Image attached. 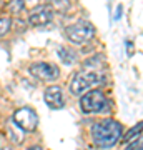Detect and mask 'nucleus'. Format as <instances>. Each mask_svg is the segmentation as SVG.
I'll use <instances>...</instances> for the list:
<instances>
[{"instance_id": "obj_1", "label": "nucleus", "mask_w": 143, "mask_h": 150, "mask_svg": "<svg viewBox=\"0 0 143 150\" xmlns=\"http://www.w3.org/2000/svg\"><path fill=\"white\" fill-rule=\"evenodd\" d=\"M122 125L113 120V118H105L100 122H95L92 127V139L93 144L98 149H111L122 139Z\"/></svg>"}, {"instance_id": "obj_13", "label": "nucleus", "mask_w": 143, "mask_h": 150, "mask_svg": "<svg viewBox=\"0 0 143 150\" xmlns=\"http://www.w3.org/2000/svg\"><path fill=\"white\" fill-rule=\"evenodd\" d=\"M8 10L13 12V13L22 12V10H23V2H22V0H13L10 5H8Z\"/></svg>"}, {"instance_id": "obj_4", "label": "nucleus", "mask_w": 143, "mask_h": 150, "mask_svg": "<svg viewBox=\"0 0 143 150\" xmlns=\"http://www.w3.org/2000/svg\"><path fill=\"white\" fill-rule=\"evenodd\" d=\"M65 35H67V38H68L70 42L77 43V45H83V43H87L88 40L93 38L95 28H93L92 23L82 20V22H77V23L68 25V27L65 28Z\"/></svg>"}, {"instance_id": "obj_8", "label": "nucleus", "mask_w": 143, "mask_h": 150, "mask_svg": "<svg viewBox=\"0 0 143 150\" xmlns=\"http://www.w3.org/2000/svg\"><path fill=\"white\" fill-rule=\"evenodd\" d=\"M43 98H45V103L50 108H53V110H60L65 105L63 92H62V88L58 85L48 87L47 90H45V93H43Z\"/></svg>"}, {"instance_id": "obj_7", "label": "nucleus", "mask_w": 143, "mask_h": 150, "mask_svg": "<svg viewBox=\"0 0 143 150\" xmlns=\"http://www.w3.org/2000/svg\"><path fill=\"white\" fill-rule=\"evenodd\" d=\"M52 18H53V7L48 5V4L37 5L35 8L30 10V15H28V22L33 27H43L48 22H52Z\"/></svg>"}, {"instance_id": "obj_10", "label": "nucleus", "mask_w": 143, "mask_h": 150, "mask_svg": "<svg viewBox=\"0 0 143 150\" xmlns=\"http://www.w3.org/2000/svg\"><path fill=\"white\" fill-rule=\"evenodd\" d=\"M142 132H143V122H140V123H137L135 127H132V129L127 132V135H123L122 139L125 140V142H128V140H132V139H135L137 135H142Z\"/></svg>"}, {"instance_id": "obj_14", "label": "nucleus", "mask_w": 143, "mask_h": 150, "mask_svg": "<svg viewBox=\"0 0 143 150\" xmlns=\"http://www.w3.org/2000/svg\"><path fill=\"white\" fill-rule=\"evenodd\" d=\"M27 150H42V147L40 145H32V147H28Z\"/></svg>"}, {"instance_id": "obj_15", "label": "nucleus", "mask_w": 143, "mask_h": 150, "mask_svg": "<svg viewBox=\"0 0 143 150\" xmlns=\"http://www.w3.org/2000/svg\"><path fill=\"white\" fill-rule=\"evenodd\" d=\"M5 150H12V149H8V147H7V149H5Z\"/></svg>"}, {"instance_id": "obj_2", "label": "nucleus", "mask_w": 143, "mask_h": 150, "mask_svg": "<svg viewBox=\"0 0 143 150\" xmlns=\"http://www.w3.org/2000/svg\"><path fill=\"white\" fill-rule=\"evenodd\" d=\"M103 82V75L98 70H83V72H78L72 79V83H70V90L73 95H82L85 92L92 90V87L98 85Z\"/></svg>"}, {"instance_id": "obj_3", "label": "nucleus", "mask_w": 143, "mask_h": 150, "mask_svg": "<svg viewBox=\"0 0 143 150\" xmlns=\"http://www.w3.org/2000/svg\"><path fill=\"white\" fill-rule=\"evenodd\" d=\"M106 97L105 93L98 88H92V90L85 92L82 98H80V107L85 113H100L106 110Z\"/></svg>"}, {"instance_id": "obj_12", "label": "nucleus", "mask_w": 143, "mask_h": 150, "mask_svg": "<svg viewBox=\"0 0 143 150\" xmlns=\"http://www.w3.org/2000/svg\"><path fill=\"white\" fill-rule=\"evenodd\" d=\"M125 150H143V135L138 137V139H135L132 144H128Z\"/></svg>"}, {"instance_id": "obj_11", "label": "nucleus", "mask_w": 143, "mask_h": 150, "mask_svg": "<svg viewBox=\"0 0 143 150\" xmlns=\"http://www.w3.org/2000/svg\"><path fill=\"white\" fill-rule=\"evenodd\" d=\"M12 27V20L8 17H0V37L2 35H5Z\"/></svg>"}, {"instance_id": "obj_9", "label": "nucleus", "mask_w": 143, "mask_h": 150, "mask_svg": "<svg viewBox=\"0 0 143 150\" xmlns=\"http://www.w3.org/2000/svg\"><path fill=\"white\" fill-rule=\"evenodd\" d=\"M58 57L62 59V62H63V64H67V65L73 64L75 60H77L75 52H73V50H70V48H67V47H62L58 50Z\"/></svg>"}, {"instance_id": "obj_6", "label": "nucleus", "mask_w": 143, "mask_h": 150, "mask_svg": "<svg viewBox=\"0 0 143 150\" xmlns=\"http://www.w3.org/2000/svg\"><path fill=\"white\" fill-rule=\"evenodd\" d=\"M30 74L38 79V80L43 82H50L55 80L60 75V69L55 64H50V62H35V64L30 65Z\"/></svg>"}, {"instance_id": "obj_5", "label": "nucleus", "mask_w": 143, "mask_h": 150, "mask_svg": "<svg viewBox=\"0 0 143 150\" xmlns=\"http://www.w3.org/2000/svg\"><path fill=\"white\" fill-rule=\"evenodd\" d=\"M13 123L18 129L25 130V132H33L38 125V115L30 107L17 108L13 112Z\"/></svg>"}]
</instances>
